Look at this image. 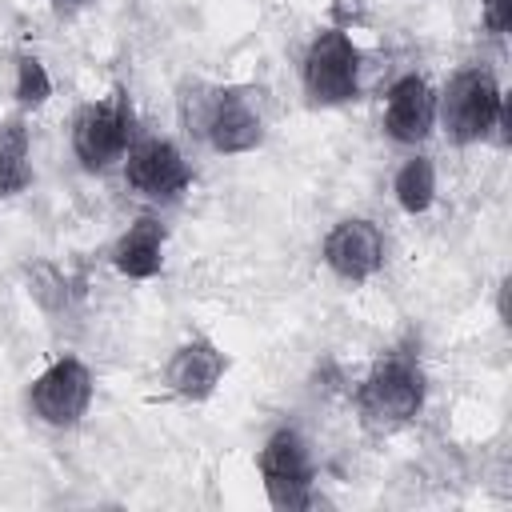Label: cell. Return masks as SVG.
<instances>
[{
    "mask_svg": "<svg viewBox=\"0 0 512 512\" xmlns=\"http://www.w3.org/2000/svg\"><path fill=\"white\" fill-rule=\"evenodd\" d=\"M424 404V376L412 360H384L376 364L364 384L356 388V408L360 420L372 432H392L400 424H408Z\"/></svg>",
    "mask_w": 512,
    "mask_h": 512,
    "instance_id": "1",
    "label": "cell"
},
{
    "mask_svg": "<svg viewBox=\"0 0 512 512\" xmlns=\"http://www.w3.org/2000/svg\"><path fill=\"white\" fill-rule=\"evenodd\" d=\"M500 116H504V96L488 68H464L448 80V92L440 100V120L456 144H472L488 136V128Z\"/></svg>",
    "mask_w": 512,
    "mask_h": 512,
    "instance_id": "2",
    "label": "cell"
},
{
    "mask_svg": "<svg viewBox=\"0 0 512 512\" xmlns=\"http://www.w3.org/2000/svg\"><path fill=\"white\" fill-rule=\"evenodd\" d=\"M304 92L312 104H344L360 92V52L344 28H324L304 52Z\"/></svg>",
    "mask_w": 512,
    "mask_h": 512,
    "instance_id": "3",
    "label": "cell"
},
{
    "mask_svg": "<svg viewBox=\"0 0 512 512\" xmlns=\"http://www.w3.org/2000/svg\"><path fill=\"white\" fill-rule=\"evenodd\" d=\"M132 144V104L124 92H112L100 104L80 108L72 124V152L88 172H104L116 160H124Z\"/></svg>",
    "mask_w": 512,
    "mask_h": 512,
    "instance_id": "4",
    "label": "cell"
},
{
    "mask_svg": "<svg viewBox=\"0 0 512 512\" xmlns=\"http://www.w3.org/2000/svg\"><path fill=\"white\" fill-rule=\"evenodd\" d=\"M260 476L272 508L300 512L312 504V460L296 428H276L260 448Z\"/></svg>",
    "mask_w": 512,
    "mask_h": 512,
    "instance_id": "5",
    "label": "cell"
},
{
    "mask_svg": "<svg viewBox=\"0 0 512 512\" xmlns=\"http://www.w3.org/2000/svg\"><path fill=\"white\" fill-rule=\"evenodd\" d=\"M28 404L32 412L52 424V428H72L88 404H92V372L84 360L76 356H60L52 360L36 380H32V392H28Z\"/></svg>",
    "mask_w": 512,
    "mask_h": 512,
    "instance_id": "6",
    "label": "cell"
},
{
    "mask_svg": "<svg viewBox=\"0 0 512 512\" xmlns=\"http://www.w3.org/2000/svg\"><path fill=\"white\" fill-rule=\"evenodd\" d=\"M124 180L152 200H176L188 188L192 168L172 140L144 136V140L128 144V152H124Z\"/></svg>",
    "mask_w": 512,
    "mask_h": 512,
    "instance_id": "7",
    "label": "cell"
},
{
    "mask_svg": "<svg viewBox=\"0 0 512 512\" xmlns=\"http://www.w3.org/2000/svg\"><path fill=\"white\" fill-rule=\"evenodd\" d=\"M324 264L340 276V280H368L380 264H384V236L372 220L364 216H348L340 220L328 236H324Z\"/></svg>",
    "mask_w": 512,
    "mask_h": 512,
    "instance_id": "8",
    "label": "cell"
},
{
    "mask_svg": "<svg viewBox=\"0 0 512 512\" xmlns=\"http://www.w3.org/2000/svg\"><path fill=\"white\" fill-rule=\"evenodd\" d=\"M436 124V96L428 88L424 76H400L392 88H388V104H384V132L396 140V144H420L428 140Z\"/></svg>",
    "mask_w": 512,
    "mask_h": 512,
    "instance_id": "9",
    "label": "cell"
},
{
    "mask_svg": "<svg viewBox=\"0 0 512 512\" xmlns=\"http://www.w3.org/2000/svg\"><path fill=\"white\" fill-rule=\"evenodd\" d=\"M204 136H208V144H212L220 156L252 152V148L264 140L260 108L252 104L248 92H220L216 104H212V116H208Z\"/></svg>",
    "mask_w": 512,
    "mask_h": 512,
    "instance_id": "10",
    "label": "cell"
},
{
    "mask_svg": "<svg viewBox=\"0 0 512 512\" xmlns=\"http://www.w3.org/2000/svg\"><path fill=\"white\" fill-rule=\"evenodd\" d=\"M224 368H228L224 352H220L212 340L196 336V340H188V344H180V348L172 352V360H168V368H164V384H168L176 396H184V400H208V396L216 392Z\"/></svg>",
    "mask_w": 512,
    "mask_h": 512,
    "instance_id": "11",
    "label": "cell"
},
{
    "mask_svg": "<svg viewBox=\"0 0 512 512\" xmlns=\"http://www.w3.org/2000/svg\"><path fill=\"white\" fill-rule=\"evenodd\" d=\"M112 264H116L124 276H132V280H148V276H156L160 264H164V228H160V220L140 216V220L116 240V248H112Z\"/></svg>",
    "mask_w": 512,
    "mask_h": 512,
    "instance_id": "12",
    "label": "cell"
},
{
    "mask_svg": "<svg viewBox=\"0 0 512 512\" xmlns=\"http://www.w3.org/2000/svg\"><path fill=\"white\" fill-rule=\"evenodd\" d=\"M32 180L28 164V128L24 120H4L0 124V196L24 192Z\"/></svg>",
    "mask_w": 512,
    "mask_h": 512,
    "instance_id": "13",
    "label": "cell"
},
{
    "mask_svg": "<svg viewBox=\"0 0 512 512\" xmlns=\"http://www.w3.org/2000/svg\"><path fill=\"white\" fill-rule=\"evenodd\" d=\"M392 192H396V204L404 212H412V216L416 212H428V204L436 196V168H432V160L428 156L404 160L400 172H396V180H392Z\"/></svg>",
    "mask_w": 512,
    "mask_h": 512,
    "instance_id": "14",
    "label": "cell"
},
{
    "mask_svg": "<svg viewBox=\"0 0 512 512\" xmlns=\"http://www.w3.org/2000/svg\"><path fill=\"white\" fill-rule=\"evenodd\" d=\"M48 96H52L48 68L36 56H20L16 60V100H20V108H40Z\"/></svg>",
    "mask_w": 512,
    "mask_h": 512,
    "instance_id": "15",
    "label": "cell"
},
{
    "mask_svg": "<svg viewBox=\"0 0 512 512\" xmlns=\"http://www.w3.org/2000/svg\"><path fill=\"white\" fill-rule=\"evenodd\" d=\"M216 96H220V92H212V88H204V84L184 88V96H180V120H184V132H200V136H204Z\"/></svg>",
    "mask_w": 512,
    "mask_h": 512,
    "instance_id": "16",
    "label": "cell"
},
{
    "mask_svg": "<svg viewBox=\"0 0 512 512\" xmlns=\"http://www.w3.org/2000/svg\"><path fill=\"white\" fill-rule=\"evenodd\" d=\"M28 292L44 304V308H60L64 300H68V284H64V276L52 268V264H32L28 268Z\"/></svg>",
    "mask_w": 512,
    "mask_h": 512,
    "instance_id": "17",
    "label": "cell"
},
{
    "mask_svg": "<svg viewBox=\"0 0 512 512\" xmlns=\"http://www.w3.org/2000/svg\"><path fill=\"white\" fill-rule=\"evenodd\" d=\"M480 4H484V20H488V28H492L496 36H504L508 24H512V0H480Z\"/></svg>",
    "mask_w": 512,
    "mask_h": 512,
    "instance_id": "18",
    "label": "cell"
},
{
    "mask_svg": "<svg viewBox=\"0 0 512 512\" xmlns=\"http://www.w3.org/2000/svg\"><path fill=\"white\" fill-rule=\"evenodd\" d=\"M56 16H76L80 8H88V0H48Z\"/></svg>",
    "mask_w": 512,
    "mask_h": 512,
    "instance_id": "19",
    "label": "cell"
}]
</instances>
